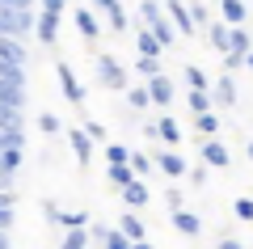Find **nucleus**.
I'll return each mask as SVG.
<instances>
[{"mask_svg":"<svg viewBox=\"0 0 253 249\" xmlns=\"http://www.w3.org/2000/svg\"><path fill=\"white\" fill-rule=\"evenodd\" d=\"M93 72H97V85H101V89H114V93L131 89V76H126V63H118L114 55H97V59H93Z\"/></svg>","mask_w":253,"mask_h":249,"instance_id":"nucleus-1","label":"nucleus"},{"mask_svg":"<svg viewBox=\"0 0 253 249\" xmlns=\"http://www.w3.org/2000/svg\"><path fill=\"white\" fill-rule=\"evenodd\" d=\"M34 26H38L34 9H13V4H0V34L26 38V34H34Z\"/></svg>","mask_w":253,"mask_h":249,"instance_id":"nucleus-2","label":"nucleus"},{"mask_svg":"<svg viewBox=\"0 0 253 249\" xmlns=\"http://www.w3.org/2000/svg\"><path fill=\"white\" fill-rule=\"evenodd\" d=\"M26 76V55H21L17 38L0 34V80H21Z\"/></svg>","mask_w":253,"mask_h":249,"instance_id":"nucleus-3","label":"nucleus"},{"mask_svg":"<svg viewBox=\"0 0 253 249\" xmlns=\"http://www.w3.org/2000/svg\"><path fill=\"white\" fill-rule=\"evenodd\" d=\"M0 144L26 148V127H21V110H13V106H0Z\"/></svg>","mask_w":253,"mask_h":249,"instance_id":"nucleus-4","label":"nucleus"},{"mask_svg":"<svg viewBox=\"0 0 253 249\" xmlns=\"http://www.w3.org/2000/svg\"><path fill=\"white\" fill-rule=\"evenodd\" d=\"M144 135L161 140L165 148H177V144H181V127H177V118H173V114H161L156 123H148V127H144Z\"/></svg>","mask_w":253,"mask_h":249,"instance_id":"nucleus-5","label":"nucleus"},{"mask_svg":"<svg viewBox=\"0 0 253 249\" xmlns=\"http://www.w3.org/2000/svg\"><path fill=\"white\" fill-rule=\"evenodd\" d=\"M72 21H76V30H81L84 43L97 47V34H101V21H106V17H101V13L89 4V9H76V13H72Z\"/></svg>","mask_w":253,"mask_h":249,"instance_id":"nucleus-6","label":"nucleus"},{"mask_svg":"<svg viewBox=\"0 0 253 249\" xmlns=\"http://www.w3.org/2000/svg\"><path fill=\"white\" fill-rule=\"evenodd\" d=\"M126 0H93V9L106 17V30H114V34H123L131 21H126V9H123Z\"/></svg>","mask_w":253,"mask_h":249,"instance_id":"nucleus-7","label":"nucleus"},{"mask_svg":"<svg viewBox=\"0 0 253 249\" xmlns=\"http://www.w3.org/2000/svg\"><path fill=\"white\" fill-rule=\"evenodd\" d=\"M55 76H59L63 98L72 101V106H81V101H84V85H81V76L72 72V63H55Z\"/></svg>","mask_w":253,"mask_h":249,"instance_id":"nucleus-8","label":"nucleus"},{"mask_svg":"<svg viewBox=\"0 0 253 249\" xmlns=\"http://www.w3.org/2000/svg\"><path fill=\"white\" fill-rule=\"evenodd\" d=\"M156 169H161L169 182H177V178L190 173V165H186V156H181L177 148H165V152H156Z\"/></svg>","mask_w":253,"mask_h":249,"instance_id":"nucleus-9","label":"nucleus"},{"mask_svg":"<svg viewBox=\"0 0 253 249\" xmlns=\"http://www.w3.org/2000/svg\"><path fill=\"white\" fill-rule=\"evenodd\" d=\"M148 89H152V106L169 110L173 98H177V89H173V76L169 72H156V76H148Z\"/></svg>","mask_w":253,"mask_h":249,"instance_id":"nucleus-10","label":"nucleus"},{"mask_svg":"<svg viewBox=\"0 0 253 249\" xmlns=\"http://www.w3.org/2000/svg\"><path fill=\"white\" fill-rule=\"evenodd\" d=\"M93 135L84 131V127H68V148H72V156H76V165H89L93 160Z\"/></svg>","mask_w":253,"mask_h":249,"instance_id":"nucleus-11","label":"nucleus"},{"mask_svg":"<svg viewBox=\"0 0 253 249\" xmlns=\"http://www.w3.org/2000/svg\"><path fill=\"white\" fill-rule=\"evenodd\" d=\"M89 228H93V241L101 249H135V241L126 237L123 228H106V224H89Z\"/></svg>","mask_w":253,"mask_h":249,"instance_id":"nucleus-12","label":"nucleus"},{"mask_svg":"<svg viewBox=\"0 0 253 249\" xmlns=\"http://www.w3.org/2000/svg\"><path fill=\"white\" fill-rule=\"evenodd\" d=\"M59 17H63V13H51V9H42V13H38L34 38H38L42 47H55V38H59Z\"/></svg>","mask_w":253,"mask_h":249,"instance_id":"nucleus-13","label":"nucleus"},{"mask_svg":"<svg viewBox=\"0 0 253 249\" xmlns=\"http://www.w3.org/2000/svg\"><path fill=\"white\" fill-rule=\"evenodd\" d=\"M207 43L215 47L219 55H228V51H232V21H224V17L211 21V26H207Z\"/></svg>","mask_w":253,"mask_h":249,"instance_id":"nucleus-14","label":"nucleus"},{"mask_svg":"<svg viewBox=\"0 0 253 249\" xmlns=\"http://www.w3.org/2000/svg\"><path fill=\"white\" fill-rule=\"evenodd\" d=\"M17 169H21V148H13V144H0V178H4V186H13Z\"/></svg>","mask_w":253,"mask_h":249,"instance_id":"nucleus-15","label":"nucleus"},{"mask_svg":"<svg viewBox=\"0 0 253 249\" xmlns=\"http://www.w3.org/2000/svg\"><path fill=\"white\" fill-rule=\"evenodd\" d=\"M199 152H203V160H207V165H215V169H228V148L224 144L215 140V135H211V140H199Z\"/></svg>","mask_w":253,"mask_h":249,"instance_id":"nucleus-16","label":"nucleus"},{"mask_svg":"<svg viewBox=\"0 0 253 249\" xmlns=\"http://www.w3.org/2000/svg\"><path fill=\"white\" fill-rule=\"evenodd\" d=\"M169 17H173V26H177L181 34H199V21H194L190 4H181V0H169Z\"/></svg>","mask_w":253,"mask_h":249,"instance_id":"nucleus-17","label":"nucleus"},{"mask_svg":"<svg viewBox=\"0 0 253 249\" xmlns=\"http://www.w3.org/2000/svg\"><path fill=\"white\" fill-rule=\"evenodd\" d=\"M169 220H173V228H177L181 237H203V215H194V211L181 207V211H173Z\"/></svg>","mask_w":253,"mask_h":249,"instance_id":"nucleus-18","label":"nucleus"},{"mask_svg":"<svg viewBox=\"0 0 253 249\" xmlns=\"http://www.w3.org/2000/svg\"><path fill=\"white\" fill-rule=\"evenodd\" d=\"M0 106H26V80H0Z\"/></svg>","mask_w":253,"mask_h":249,"instance_id":"nucleus-19","label":"nucleus"},{"mask_svg":"<svg viewBox=\"0 0 253 249\" xmlns=\"http://www.w3.org/2000/svg\"><path fill=\"white\" fill-rule=\"evenodd\" d=\"M211 93H215V106L236 110V80H232V72H228V76H219L215 85H211Z\"/></svg>","mask_w":253,"mask_h":249,"instance_id":"nucleus-20","label":"nucleus"},{"mask_svg":"<svg viewBox=\"0 0 253 249\" xmlns=\"http://www.w3.org/2000/svg\"><path fill=\"white\" fill-rule=\"evenodd\" d=\"M118 195H123V203H126V207H135V211L152 203V195H148V182H144V178H135L131 186H123V190H118Z\"/></svg>","mask_w":253,"mask_h":249,"instance_id":"nucleus-21","label":"nucleus"},{"mask_svg":"<svg viewBox=\"0 0 253 249\" xmlns=\"http://www.w3.org/2000/svg\"><path fill=\"white\" fill-rule=\"evenodd\" d=\"M135 51H139V55H161V51H169V47L156 38L152 26H144V30H135Z\"/></svg>","mask_w":253,"mask_h":249,"instance_id":"nucleus-22","label":"nucleus"},{"mask_svg":"<svg viewBox=\"0 0 253 249\" xmlns=\"http://www.w3.org/2000/svg\"><path fill=\"white\" fill-rule=\"evenodd\" d=\"M165 9H169L165 0H135V17L144 21V26H156V21L165 17Z\"/></svg>","mask_w":253,"mask_h":249,"instance_id":"nucleus-23","label":"nucleus"},{"mask_svg":"<svg viewBox=\"0 0 253 249\" xmlns=\"http://www.w3.org/2000/svg\"><path fill=\"white\" fill-rule=\"evenodd\" d=\"M89 241H93V228H63L55 249H89Z\"/></svg>","mask_w":253,"mask_h":249,"instance_id":"nucleus-24","label":"nucleus"},{"mask_svg":"<svg viewBox=\"0 0 253 249\" xmlns=\"http://www.w3.org/2000/svg\"><path fill=\"white\" fill-rule=\"evenodd\" d=\"M118 228H123V232H126L131 241H144V237H148V224H144V220L135 215V207H126V215L118 220Z\"/></svg>","mask_w":253,"mask_h":249,"instance_id":"nucleus-25","label":"nucleus"},{"mask_svg":"<svg viewBox=\"0 0 253 249\" xmlns=\"http://www.w3.org/2000/svg\"><path fill=\"white\" fill-rule=\"evenodd\" d=\"M219 17H224V21H232V26H245L249 9H245V0H219Z\"/></svg>","mask_w":253,"mask_h":249,"instance_id":"nucleus-26","label":"nucleus"},{"mask_svg":"<svg viewBox=\"0 0 253 249\" xmlns=\"http://www.w3.org/2000/svg\"><path fill=\"white\" fill-rule=\"evenodd\" d=\"M194 127H199V140H211L219 131V114L215 110H203V114H194Z\"/></svg>","mask_w":253,"mask_h":249,"instance_id":"nucleus-27","label":"nucleus"},{"mask_svg":"<svg viewBox=\"0 0 253 249\" xmlns=\"http://www.w3.org/2000/svg\"><path fill=\"white\" fill-rule=\"evenodd\" d=\"M139 173H135V165H131V160H126V165H110V186H131V182H135Z\"/></svg>","mask_w":253,"mask_h":249,"instance_id":"nucleus-28","label":"nucleus"},{"mask_svg":"<svg viewBox=\"0 0 253 249\" xmlns=\"http://www.w3.org/2000/svg\"><path fill=\"white\" fill-rule=\"evenodd\" d=\"M126 106H131V110H148V106H152V89H148V85L126 89Z\"/></svg>","mask_w":253,"mask_h":249,"instance_id":"nucleus-29","label":"nucleus"},{"mask_svg":"<svg viewBox=\"0 0 253 249\" xmlns=\"http://www.w3.org/2000/svg\"><path fill=\"white\" fill-rule=\"evenodd\" d=\"M186 85L190 89H211V76L199 68V63H186Z\"/></svg>","mask_w":253,"mask_h":249,"instance_id":"nucleus-30","label":"nucleus"},{"mask_svg":"<svg viewBox=\"0 0 253 249\" xmlns=\"http://www.w3.org/2000/svg\"><path fill=\"white\" fill-rule=\"evenodd\" d=\"M101 156H106V165H126V160H131V148H123V144H106Z\"/></svg>","mask_w":253,"mask_h":249,"instance_id":"nucleus-31","label":"nucleus"},{"mask_svg":"<svg viewBox=\"0 0 253 249\" xmlns=\"http://www.w3.org/2000/svg\"><path fill=\"white\" fill-rule=\"evenodd\" d=\"M131 165H135V173H139V178H148V173L156 169V156H148V152L131 148Z\"/></svg>","mask_w":253,"mask_h":249,"instance_id":"nucleus-32","label":"nucleus"},{"mask_svg":"<svg viewBox=\"0 0 253 249\" xmlns=\"http://www.w3.org/2000/svg\"><path fill=\"white\" fill-rule=\"evenodd\" d=\"M152 30H156V38H161L165 47H173V43H177V26H173V17H161Z\"/></svg>","mask_w":253,"mask_h":249,"instance_id":"nucleus-33","label":"nucleus"},{"mask_svg":"<svg viewBox=\"0 0 253 249\" xmlns=\"http://www.w3.org/2000/svg\"><path fill=\"white\" fill-rule=\"evenodd\" d=\"M135 72H139V76H156V72H165V68H161V55H139V59H135Z\"/></svg>","mask_w":253,"mask_h":249,"instance_id":"nucleus-34","label":"nucleus"},{"mask_svg":"<svg viewBox=\"0 0 253 249\" xmlns=\"http://www.w3.org/2000/svg\"><path fill=\"white\" fill-rule=\"evenodd\" d=\"M232 51H241V55L253 51V38H249V30H245V26H232Z\"/></svg>","mask_w":253,"mask_h":249,"instance_id":"nucleus-35","label":"nucleus"},{"mask_svg":"<svg viewBox=\"0 0 253 249\" xmlns=\"http://www.w3.org/2000/svg\"><path fill=\"white\" fill-rule=\"evenodd\" d=\"M38 131H42V135H59V131H63V123L51 114V110H42V114H38Z\"/></svg>","mask_w":253,"mask_h":249,"instance_id":"nucleus-36","label":"nucleus"},{"mask_svg":"<svg viewBox=\"0 0 253 249\" xmlns=\"http://www.w3.org/2000/svg\"><path fill=\"white\" fill-rule=\"evenodd\" d=\"M211 0H194V4H190V13H194V21H199V30H207L211 26V9H207Z\"/></svg>","mask_w":253,"mask_h":249,"instance_id":"nucleus-37","label":"nucleus"},{"mask_svg":"<svg viewBox=\"0 0 253 249\" xmlns=\"http://www.w3.org/2000/svg\"><path fill=\"white\" fill-rule=\"evenodd\" d=\"M63 228H89V211H63Z\"/></svg>","mask_w":253,"mask_h":249,"instance_id":"nucleus-38","label":"nucleus"},{"mask_svg":"<svg viewBox=\"0 0 253 249\" xmlns=\"http://www.w3.org/2000/svg\"><path fill=\"white\" fill-rule=\"evenodd\" d=\"M232 211H236V220L253 224V199H236V203H232Z\"/></svg>","mask_w":253,"mask_h":249,"instance_id":"nucleus-39","label":"nucleus"},{"mask_svg":"<svg viewBox=\"0 0 253 249\" xmlns=\"http://www.w3.org/2000/svg\"><path fill=\"white\" fill-rule=\"evenodd\" d=\"M42 215H46L51 224H59V220H63V211H59V203H55V199H46V203H42Z\"/></svg>","mask_w":253,"mask_h":249,"instance_id":"nucleus-40","label":"nucleus"},{"mask_svg":"<svg viewBox=\"0 0 253 249\" xmlns=\"http://www.w3.org/2000/svg\"><path fill=\"white\" fill-rule=\"evenodd\" d=\"M165 199H169V215L186 207V199H181V190H177V186H169V195H165Z\"/></svg>","mask_w":253,"mask_h":249,"instance_id":"nucleus-41","label":"nucleus"},{"mask_svg":"<svg viewBox=\"0 0 253 249\" xmlns=\"http://www.w3.org/2000/svg\"><path fill=\"white\" fill-rule=\"evenodd\" d=\"M186 178L194 182V186H207V160H203V165H194V169H190Z\"/></svg>","mask_w":253,"mask_h":249,"instance_id":"nucleus-42","label":"nucleus"},{"mask_svg":"<svg viewBox=\"0 0 253 249\" xmlns=\"http://www.w3.org/2000/svg\"><path fill=\"white\" fill-rule=\"evenodd\" d=\"M84 131H89L97 144H106V127H101V123H84Z\"/></svg>","mask_w":253,"mask_h":249,"instance_id":"nucleus-43","label":"nucleus"},{"mask_svg":"<svg viewBox=\"0 0 253 249\" xmlns=\"http://www.w3.org/2000/svg\"><path fill=\"white\" fill-rule=\"evenodd\" d=\"M38 9H51V13H63V9H68V0H38Z\"/></svg>","mask_w":253,"mask_h":249,"instance_id":"nucleus-44","label":"nucleus"},{"mask_svg":"<svg viewBox=\"0 0 253 249\" xmlns=\"http://www.w3.org/2000/svg\"><path fill=\"white\" fill-rule=\"evenodd\" d=\"M0 4H13V9H34V0H0Z\"/></svg>","mask_w":253,"mask_h":249,"instance_id":"nucleus-45","label":"nucleus"},{"mask_svg":"<svg viewBox=\"0 0 253 249\" xmlns=\"http://www.w3.org/2000/svg\"><path fill=\"white\" fill-rule=\"evenodd\" d=\"M219 249H241V241L236 237H219Z\"/></svg>","mask_w":253,"mask_h":249,"instance_id":"nucleus-46","label":"nucleus"},{"mask_svg":"<svg viewBox=\"0 0 253 249\" xmlns=\"http://www.w3.org/2000/svg\"><path fill=\"white\" fill-rule=\"evenodd\" d=\"M135 249H152V245H148V237H144V241H135Z\"/></svg>","mask_w":253,"mask_h":249,"instance_id":"nucleus-47","label":"nucleus"},{"mask_svg":"<svg viewBox=\"0 0 253 249\" xmlns=\"http://www.w3.org/2000/svg\"><path fill=\"white\" fill-rule=\"evenodd\" d=\"M249 72H253V51H249Z\"/></svg>","mask_w":253,"mask_h":249,"instance_id":"nucleus-48","label":"nucleus"},{"mask_svg":"<svg viewBox=\"0 0 253 249\" xmlns=\"http://www.w3.org/2000/svg\"><path fill=\"white\" fill-rule=\"evenodd\" d=\"M249 156H253V140H249Z\"/></svg>","mask_w":253,"mask_h":249,"instance_id":"nucleus-49","label":"nucleus"},{"mask_svg":"<svg viewBox=\"0 0 253 249\" xmlns=\"http://www.w3.org/2000/svg\"><path fill=\"white\" fill-rule=\"evenodd\" d=\"M211 4H219V0H211Z\"/></svg>","mask_w":253,"mask_h":249,"instance_id":"nucleus-50","label":"nucleus"},{"mask_svg":"<svg viewBox=\"0 0 253 249\" xmlns=\"http://www.w3.org/2000/svg\"><path fill=\"white\" fill-rule=\"evenodd\" d=\"M165 4H169V0H165Z\"/></svg>","mask_w":253,"mask_h":249,"instance_id":"nucleus-51","label":"nucleus"},{"mask_svg":"<svg viewBox=\"0 0 253 249\" xmlns=\"http://www.w3.org/2000/svg\"><path fill=\"white\" fill-rule=\"evenodd\" d=\"M126 4H131V0H126Z\"/></svg>","mask_w":253,"mask_h":249,"instance_id":"nucleus-52","label":"nucleus"}]
</instances>
